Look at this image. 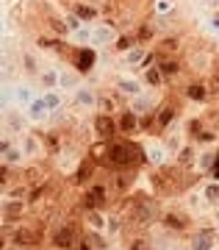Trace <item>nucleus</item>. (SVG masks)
Returning <instances> with one entry per match:
<instances>
[{"label":"nucleus","mask_w":219,"mask_h":250,"mask_svg":"<svg viewBox=\"0 0 219 250\" xmlns=\"http://www.w3.org/2000/svg\"><path fill=\"white\" fill-rule=\"evenodd\" d=\"M200 178H208V175L200 170H183L175 161H167L150 172V187L158 197H180L194 184H200Z\"/></svg>","instance_id":"obj_1"},{"label":"nucleus","mask_w":219,"mask_h":250,"mask_svg":"<svg viewBox=\"0 0 219 250\" xmlns=\"http://www.w3.org/2000/svg\"><path fill=\"white\" fill-rule=\"evenodd\" d=\"M161 208H158V200L150 195H141V192H133L128 197V203L122 208V220L125 228L122 233H147L156 223H161Z\"/></svg>","instance_id":"obj_2"},{"label":"nucleus","mask_w":219,"mask_h":250,"mask_svg":"<svg viewBox=\"0 0 219 250\" xmlns=\"http://www.w3.org/2000/svg\"><path fill=\"white\" fill-rule=\"evenodd\" d=\"M147 164L144 147L136 142V136H117L105 147V159L100 161V170H141Z\"/></svg>","instance_id":"obj_3"},{"label":"nucleus","mask_w":219,"mask_h":250,"mask_svg":"<svg viewBox=\"0 0 219 250\" xmlns=\"http://www.w3.org/2000/svg\"><path fill=\"white\" fill-rule=\"evenodd\" d=\"M64 62L70 64L72 70H78L80 75H89L97 67V50L89 45H72L70 42L67 53H64Z\"/></svg>","instance_id":"obj_4"},{"label":"nucleus","mask_w":219,"mask_h":250,"mask_svg":"<svg viewBox=\"0 0 219 250\" xmlns=\"http://www.w3.org/2000/svg\"><path fill=\"white\" fill-rule=\"evenodd\" d=\"M80 228L75 220H64V223H59L56 228H53L50 233V248L53 250H75V245H78L80 239Z\"/></svg>","instance_id":"obj_5"},{"label":"nucleus","mask_w":219,"mask_h":250,"mask_svg":"<svg viewBox=\"0 0 219 250\" xmlns=\"http://www.w3.org/2000/svg\"><path fill=\"white\" fill-rule=\"evenodd\" d=\"M180 111H183V106H180V100H175L172 95L167 92V98L158 103L156 108V128H158V136H164L172 128V123H175L178 117H180Z\"/></svg>","instance_id":"obj_6"},{"label":"nucleus","mask_w":219,"mask_h":250,"mask_svg":"<svg viewBox=\"0 0 219 250\" xmlns=\"http://www.w3.org/2000/svg\"><path fill=\"white\" fill-rule=\"evenodd\" d=\"M44 239V231L42 228H34V225H14V231L9 233V242L11 245H17L22 250H31V248H39Z\"/></svg>","instance_id":"obj_7"},{"label":"nucleus","mask_w":219,"mask_h":250,"mask_svg":"<svg viewBox=\"0 0 219 250\" xmlns=\"http://www.w3.org/2000/svg\"><path fill=\"white\" fill-rule=\"evenodd\" d=\"M136 175H139V170H111L105 184L114 192V197H128L133 184H136Z\"/></svg>","instance_id":"obj_8"},{"label":"nucleus","mask_w":219,"mask_h":250,"mask_svg":"<svg viewBox=\"0 0 219 250\" xmlns=\"http://www.w3.org/2000/svg\"><path fill=\"white\" fill-rule=\"evenodd\" d=\"M97 170H100L97 161L86 153V156H80V161L75 164V170H72L70 178H72V184H75L78 189H86L92 181H97Z\"/></svg>","instance_id":"obj_9"},{"label":"nucleus","mask_w":219,"mask_h":250,"mask_svg":"<svg viewBox=\"0 0 219 250\" xmlns=\"http://www.w3.org/2000/svg\"><path fill=\"white\" fill-rule=\"evenodd\" d=\"M161 225L169 233H189L192 231V217L186 214V211H180V208H167L161 214Z\"/></svg>","instance_id":"obj_10"},{"label":"nucleus","mask_w":219,"mask_h":250,"mask_svg":"<svg viewBox=\"0 0 219 250\" xmlns=\"http://www.w3.org/2000/svg\"><path fill=\"white\" fill-rule=\"evenodd\" d=\"M92 131H95L97 139H103V142H111L119 136V128H117V117L114 114H100L97 111L95 120H92Z\"/></svg>","instance_id":"obj_11"},{"label":"nucleus","mask_w":219,"mask_h":250,"mask_svg":"<svg viewBox=\"0 0 219 250\" xmlns=\"http://www.w3.org/2000/svg\"><path fill=\"white\" fill-rule=\"evenodd\" d=\"M217 236H219L217 225H202L189 236V250H214L217 248Z\"/></svg>","instance_id":"obj_12"},{"label":"nucleus","mask_w":219,"mask_h":250,"mask_svg":"<svg viewBox=\"0 0 219 250\" xmlns=\"http://www.w3.org/2000/svg\"><path fill=\"white\" fill-rule=\"evenodd\" d=\"M117 128H119V136H139L141 117L131 108H122V111H117Z\"/></svg>","instance_id":"obj_13"},{"label":"nucleus","mask_w":219,"mask_h":250,"mask_svg":"<svg viewBox=\"0 0 219 250\" xmlns=\"http://www.w3.org/2000/svg\"><path fill=\"white\" fill-rule=\"evenodd\" d=\"M117 36H119V28H117V22L105 20V22H97V25H95V34H92V45L108 47V45H114V42H117Z\"/></svg>","instance_id":"obj_14"},{"label":"nucleus","mask_w":219,"mask_h":250,"mask_svg":"<svg viewBox=\"0 0 219 250\" xmlns=\"http://www.w3.org/2000/svg\"><path fill=\"white\" fill-rule=\"evenodd\" d=\"M180 47H183V36L180 34H167V36H161V39H156L153 53H156V59H161V56H178Z\"/></svg>","instance_id":"obj_15"},{"label":"nucleus","mask_w":219,"mask_h":250,"mask_svg":"<svg viewBox=\"0 0 219 250\" xmlns=\"http://www.w3.org/2000/svg\"><path fill=\"white\" fill-rule=\"evenodd\" d=\"M158 103H161V100H158V95H153V92H139L136 98H128V108L136 111L139 117L141 114H153V111L158 108Z\"/></svg>","instance_id":"obj_16"},{"label":"nucleus","mask_w":219,"mask_h":250,"mask_svg":"<svg viewBox=\"0 0 219 250\" xmlns=\"http://www.w3.org/2000/svg\"><path fill=\"white\" fill-rule=\"evenodd\" d=\"M158 70L164 72L167 83H175V81L180 78V72L186 70V62L180 56H161V59H158Z\"/></svg>","instance_id":"obj_17"},{"label":"nucleus","mask_w":219,"mask_h":250,"mask_svg":"<svg viewBox=\"0 0 219 250\" xmlns=\"http://www.w3.org/2000/svg\"><path fill=\"white\" fill-rule=\"evenodd\" d=\"M25 208H28V200L25 197H11L6 203L0 206V211H3V220L11 225H17L22 217H25Z\"/></svg>","instance_id":"obj_18"},{"label":"nucleus","mask_w":219,"mask_h":250,"mask_svg":"<svg viewBox=\"0 0 219 250\" xmlns=\"http://www.w3.org/2000/svg\"><path fill=\"white\" fill-rule=\"evenodd\" d=\"M183 95L189 100H194V103H208L211 100V89H208V81H202V78H194L189 81L183 86Z\"/></svg>","instance_id":"obj_19"},{"label":"nucleus","mask_w":219,"mask_h":250,"mask_svg":"<svg viewBox=\"0 0 219 250\" xmlns=\"http://www.w3.org/2000/svg\"><path fill=\"white\" fill-rule=\"evenodd\" d=\"M114 92L125 95V98H136L139 92H144V83L139 78H128V75H117L114 78Z\"/></svg>","instance_id":"obj_20"},{"label":"nucleus","mask_w":219,"mask_h":250,"mask_svg":"<svg viewBox=\"0 0 219 250\" xmlns=\"http://www.w3.org/2000/svg\"><path fill=\"white\" fill-rule=\"evenodd\" d=\"M141 147H144V159H147V164H153V167L167 164L169 150L164 147V145H158V142H141Z\"/></svg>","instance_id":"obj_21"},{"label":"nucleus","mask_w":219,"mask_h":250,"mask_svg":"<svg viewBox=\"0 0 219 250\" xmlns=\"http://www.w3.org/2000/svg\"><path fill=\"white\" fill-rule=\"evenodd\" d=\"M131 34L136 36V42H139V45H144V47H147L150 42L156 39L158 28H156V22H150V20H141V22H136V25L131 28Z\"/></svg>","instance_id":"obj_22"},{"label":"nucleus","mask_w":219,"mask_h":250,"mask_svg":"<svg viewBox=\"0 0 219 250\" xmlns=\"http://www.w3.org/2000/svg\"><path fill=\"white\" fill-rule=\"evenodd\" d=\"M72 14H78L83 22H97L100 20V6H95V3H86V0H75L70 6Z\"/></svg>","instance_id":"obj_23"},{"label":"nucleus","mask_w":219,"mask_h":250,"mask_svg":"<svg viewBox=\"0 0 219 250\" xmlns=\"http://www.w3.org/2000/svg\"><path fill=\"white\" fill-rule=\"evenodd\" d=\"M141 83H144V86H150V89H167V86H169L167 78H164V72L158 70V64H153V67H144V70H141Z\"/></svg>","instance_id":"obj_24"},{"label":"nucleus","mask_w":219,"mask_h":250,"mask_svg":"<svg viewBox=\"0 0 219 250\" xmlns=\"http://www.w3.org/2000/svg\"><path fill=\"white\" fill-rule=\"evenodd\" d=\"M175 164L178 167H183V170H194V167H197V145L186 142L183 147L175 153Z\"/></svg>","instance_id":"obj_25"},{"label":"nucleus","mask_w":219,"mask_h":250,"mask_svg":"<svg viewBox=\"0 0 219 250\" xmlns=\"http://www.w3.org/2000/svg\"><path fill=\"white\" fill-rule=\"evenodd\" d=\"M83 83V75L78 70H72V67H64L59 72V89H67V92H75Z\"/></svg>","instance_id":"obj_26"},{"label":"nucleus","mask_w":219,"mask_h":250,"mask_svg":"<svg viewBox=\"0 0 219 250\" xmlns=\"http://www.w3.org/2000/svg\"><path fill=\"white\" fill-rule=\"evenodd\" d=\"M72 103H75L78 108H95L97 106V92L80 83L78 89L72 92Z\"/></svg>","instance_id":"obj_27"},{"label":"nucleus","mask_w":219,"mask_h":250,"mask_svg":"<svg viewBox=\"0 0 219 250\" xmlns=\"http://www.w3.org/2000/svg\"><path fill=\"white\" fill-rule=\"evenodd\" d=\"M95 111H100V114H114V111H122V108H119V103H117V95L100 89V92H97V106H95Z\"/></svg>","instance_id":"obj_28"},{"label":"nucleus","mask_w":219,"mask_h":250,"mask_svg":"<svg viewBox=\"0 0 219 250\" xmlns=\"http://www.w3.org/2000/svg\"><path fill=\"white\" fill-rule=\"evenodd\" d=\"M147 56H150V47L136 45V47H131L128 53H122V59H125V64H128L131 70H141V64L147 62Z\"/></svg>","instance_id":"obj_29"},{"label":"nucleus","mask_w":219,"mask_h":250,"mask_svg":"<svg viewBox=\"0 0 219 250\" xmlns=\"http://www.w3.org/2000/svg\"><path fill=\"white\" fill-rule=\"evenodd\" d=\"M28 120L31 123H44L47 117H50V108L44 106V98H34L31 103H28Z\"/></svg>","instance_id":"obj_30"},{"label":"nucleus","mask_w":219,"mask_h":250,"mask_svg":"<svg viewBox=\"0 0 219 250\" xmlns=\"http://www.w3.org/2000/svg\"><path fill=\"white\" fill-rule=\"evenodd\" d=\"M20 147L25 150V156H42L44 153V145H42V136L39 134H22Z\"/></svg>","instance_id":"obj_31"},{"label":"nucleus","mask_w":219,"mask_h":250,"mask_svg":"<svg viewBox=\"0 0 219 250\" xmlns=\"http://www.w3.org/2000/svg\"><path fill=\"white\" fill-rule=\"evenodd\" d=\"M36 78H39V83H42V89H44V92L59 89V72L53 70V67H44V70L36 75Z\"/></svg>","instance_id":"obj_32"},{"label":"nucleus","mask_w":219,"mask_h":250,"mask_svg":"<svg viewBox=\"0 0 219 250\" xmlns=\"http://www.w3.org/2000/svg\"><path fill=\"white\" fill-rule=\"evenodd\" d=\"M150 11H153V17H169V14H175V0H153V6H150Z\"/></svg>","instance_id":"obj_33"},{"label":"nucleus","mask_w":219,"mask_h":250,"mask_svg":"<svg viewBox=\"0 0 219 250\" xmlns=\"http://www.w3.org/2000/svg\"><path fill=\"white\" fill-rule=\"evenodd\" d=\"M139 45V42H136V36L131 34V31H122V34L117 36V42L111 47H114L117 53H128V50H131V47H136Z\"/></svg>","instance_id":"obj_34"},{"label":"nucleus","mask_w":219,"mask_h":250,"mask_svg":"<svg viewBox=\"0 0 219 250\" xmlns=\"http://www.w3.org/2000/svg\"><path fill=\"white\" fill-rule=\"evenodd\" d=\"M125 250H156V248L144 233H131V239L125 242Z\"/></svg>","instance_id":"obj_35"},{"label":"nucleus","mask_w":219,"mask_h":250,"mask_svg":"<svg viewBox=\"0 0 219 250\" xmlns=\"http://www.w3.org/2000/svg\"><path fill=\"white\" fill-rule=\"evenodd\" d=\"M92 34H95V28L80 25L78 31H72L70 34V39H72V45H89V42H92Z\"/></svg>","instance_id":"obj_36"},{"label":"nucleus","mask_w":219,"mask_h":250,"mask_svg":"<svg viewBox=\"0 0 219 250\" xmlns=\"http://www.w3.org/2000/svg\"><path fill=\"white\" fill-rule=\"evenodd\" d=\"M42 98H44V106L50 108V114H53V111H61V108H64V103H61V95H59V89H50V92H44Z\"/></svg>","instance_id":"obj_37"},{"label":"nucleus","mask_w":219,"mask_h":250,"mask_svg":"<svg viewBox=\"0 0 219 250\" xmlns=\"http://www.w3.org/2000/svg\"><path fill=\"white\" fill-rule=\"evenodd\" d=\"M202 131H205V117H197V120H189V123H186V139H189V142H192L197 134H202Z\"/></svg>","instance_id":"obj_38"},{"label":"nucleus","mask_w":219,"mask_h":250,"mask_svg":"<svg viewBox=\"0 0 219 250\" xmlns=\"http://www.w3.org/2000/svg\"><path fill=\"white\" fill-rule=\"evenodd\" d=\"M20 62H22V70L28 72V75H39V62H36V56L34 53H22L20 56Z\"/></svg>","instance_id":"obj_39"},{"label":"nucleus","mask_w":219,"mask_h":250,"mask_svg":"<svg viewBox=\"0 0 219 250\" xmlns=\"http://www.w3.org/2000/svg\"><path fill=\"white\" fill-rule=\"evenodd\" d=\"M6 123H9L11 131H22L31 120H28V117H22V114H14V111H6Z\"/></svg>","instance_id":"obj_40"},{"label":"nucleus","mask_w":219,"mask_h":250,"mask_svg":"<svg viewBox=\"0 0 219 250\" xmlns=\"http://www.w3.org/2000/svg\"><path fill=\"white\" fill-rule=\"evenodd\" d=\"M197 167H200V172H205V175H208V172L214 170V150L200 153V156H197ZM197 167H194V170H197Z\"/></svg>","instance_id":"obj_41"},{"label":"nucleus","mask_w":219,"mask_h":250,"mask_svg":"<svg viewBox=\"0 0 219 250\" xmlns=\"http://www.w3.org/2000/svg\"><path fill=\"white\" fill-rule=\"evenodd\" d=\"M22 159H25V150H22V147H17V145H11V150L3 156V161H6V164H11V167L22 164Z\"/></svg>","instance_id":"obj_42"},{"label":"nucleus","mask_w":219,"mask_h":250,"mask_svg":"<svg viewBox=\"0 0 219 250\" xmlns=\"http://www.w3.org/2000/svg\"><path fill=\"white\" fill-rule=\"evenodd\" d=\"M11 95H14V100H17L20 106H28V103L34 100V92H31V86H17Z\"/></svg>","instance_id":"obj_43"},{"label":"nucleus","mask_w":219,"mask_h":250,"mask_svg":"<svg viewBox=\"0 0 219 250\" xmlns=\"http://www.w3.org/2000/svg\"><path fill=\"white\" fill-rule=\"evenodd\" d=\"M11 178H14V167H11V164H6V161H0V189L9 187Z\"/></svg>","instance_id":"obj_44"},{"label":"nucleus","mask_w":219,"mask_h":250,"mask_svg":"<svg viewBox=\"0 0 219 250\" xmlns=\"http://www.w3.org/2000/svg\"><path fill=\"white\" fill-rule=\"evenodd\" d=\"M64 22H67V28H70V34L78 31L80 25H89V22H83V20H80L78 14H72V11H64Z\"/></svg>","instance_id":"obj_45"},{"label":"nucleus","mask_w":219,"mask_h":250,"mask_svg":"<svg viewBox=\"0 0 219 250\" xmlns=\"http://www.w3.org/2000/svg\"><path fill=\"white\" fill-rule=\"evenodd\" d=\"M11 98H14V95H11V92L0 89V111H3V114H6V111H9V106H11Z\"/></svg>","instance_id":"obj_46"},{"label":"nucleus","mask_w":219,"mask_h":250,"mask_svg":"<svg viewBox=\"0 0 219 250\" xmlns=\"http://www.w3.org/2000/svg\"><path fill=\"white\" fill-rule=\"evenodd\" d=\"M75 250H95V245L86 239V233H80V239H78V245H75Z\"/></svg>","instance_id":"obj_47"},{"label":"nucleus","mask_w":219,"mask_h":250,"mask_svg":"<svg viewBox=\"0 0 219 250\" xmlns=\"http://www.w3.org/2000/svg\"><path fill=\"white\" fill-rule=\"evenodd\" d=\"M9 150H11V142L9 139H0V156H6Z\"/></svg>","instance_id":"obj_48"},{"label":"nucleus","mask_w":219,"mask_h":250,"mask_svg":"<svg viewBox=\"0 0 219 250\" xmlns=\"http://www.w3.org/2000/svg\"><path fill=\"white\" fill-rule=\"evenodd\" d=\"M9 248H11L9 236H6V233H0V250H9Z\"/></svg>","instance_id":"obj_49"},{"label":"nucleus","mask_w":219,"mask_h":250,"mask_svg":"<svg viewBox=\"0 0 219 250\" xmlns=\"http://www.w3.org/2000/svg\"><path fill=\"white\" fill-rule=\"evenodd\" d=\"M6 67H9V64H6V59H3V56H0V81L6 78V72H9V70H6Z\"/></svg>","instance_id":"obj_50"},{"label":"nucleus","mask_w":219,"mask_h":250,"mask_svg":"<svg viewBox=\"0 0 219 250\" xmlns=\"http://www.w3.org/2000/svg\"><path fill=\"white\" fill-rule=\"evenodd\" d=\"M208 178H211V181H217V184H219V167H214V170L208 172Z\"/></svg>","instance_id":"obj_51"},{"label":"nucleus","mask_w":219,"mask_h":250,"mask_svg":"<svg viewBox=\"0 0 219 250\" xmlns=\"http://www.w3.org/2000/svg\"><path fill=\"white\" fill-rule=\"evenodd\" d=\"M211 28H214V31H219V14H214V17H211Z\"/></svg>","instance_id":"obj_52"},{"label":"nucleus","mask_w":219,"mask_h":250,"mask_svg":"<svg viewBox=\"0 0 219 250\" xmlns=\"http://www.w3.org/2000/svg\"><path fill=\"white\" fill-rule=\"evenodd\" d=\"M208 3V9H219V0H205Z\"/></svg>","instance_id":"obj_53"},{"label":"nucleus","mask_w":219,"mask_h":250,"mask_svg":"<svg viewBox=\"0 0 219 250\" xmlns=\"http://www.w3.org/2000/svg\"><path fill=\"white\" fill-rule=\"evenodd\" d=\"M214 167H219V147L214 150Z\"/></svg>","instance_id":"obj_54"},{"label":"nucleus","mask_w":219,"mask_h":250,"mask_svg":"<svg viewBox=\"0 0 219 250\" xmlns=\"http://www.w3.org/2000/svg\"><path fill=\"white\" fill-rule=\"evenodd\" d=\"M217 248H219V236H217Z\"/></svg>","instance_id":"obj_55"},{"label":"nucleus","mask_w":219,"mask_h":250,"mask_svg":"<svg viewBox=\"0 0 219 250\" xmlns=\"http://www.w3.org/2000/svg\"><path fill=\"white\" fill-rule=\"evenodd\" d=\"M214 250H219V248H214Z\"/></svg>","instance_id":"obj_56"}]
</instances>
